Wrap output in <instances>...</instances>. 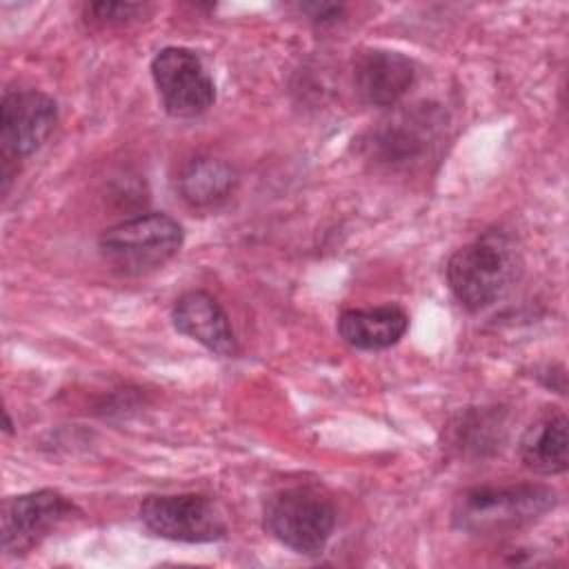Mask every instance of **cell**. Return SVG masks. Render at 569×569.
Returning <instances> with one entry per match:
<instances>
[{
    "instance_id": "5",
    "label": "cell",
    "mask_w": 569,
    "mask_h": 569,
    "mask_svg": "<svg viewBox=\"0 0 569 569\" xmlns=\"http://www.w3.org/2000/svg\"><path fill=\"white\" fill-rule=\"evenodd\" d=\"M151 76L164 111L173 118H196L216 100V84L191 49H160L151 60Z\"/></svg>"
},
{
    "instance_id": "16",
    "label": "cell",
    "mask_w": 569,
    "mask_h": 569,
    "mask_svg": "<svg viewBox=\"0 0 569 569\" xmlns=\"http://www.w3.org/2000/svg\"><path fill=\"white\" fill-rule=\"evenodd\" d=\"M142 11V4L133 2H91L87 4V16L100 24H120Z\"/></svg>"
},
{
    "instance_id": "3",
    "label": "cell",
    "mask_w": 569,
    "mask_h": 569,
    "mask_svg": "<svg viewBox=\"0 0 569 569\" xmlns=\"http://www.w3.org/2000/svg\"><path fill=\"white\" fill-rule=\"evenodd\" d=\"M182 227L167 213H142L102 231L98 247L113 271L142 276L169 262L182 247Z\"/></svg>"
},
{
    "instance_id": "2",
    "label": "cell",
    "mask_w": 569,
    "mask_h": 569,
    "mask_svg": "<svg viewBox=\"0 0 569 569\" xmlns=\"http://www.w3.org/2000/svg\"><path fill=\"white\" fill-rule=\"evenodd\" d=\"M556 507V491L547 485H482L462 491L453 505L456 529L491 536L522 529Z\"/></svg>"
},
{
    "instance_id": "4",
    "label": "cell",
    "mask_w": 569,
    "mask_h": 569,
    "mask_svg": "<svg viewBox=\"0 0 569 569\" xmlns=\"http://www.w3.org/2000/svg\"><path fill=\"white\" fill-rule=\"evenodd\" d=\"M262 525L280 545L311 556L322 551L331 538L336 527V507L313 487H284L267 498Z\"/></svg>"
},
{
    "instance_id": "14",
    "label": "cell",
    "mask_w": 569,
    "mask_h": 569,
    "mask_svg": "<svg viewBox=\"0 0 569 569\" xmlns=\"http://www.w3.org/2000/svg\"><path fill=\"white\" fill-rule=\"evenodd\" d=\"M520 460L527 469L540 476H558L569 465L567 416L553 411L536 420L520 438Z\"/></svg>"
},
{
    "instance_id": "6",
    "label": "cell",
    "mask_w": 569,
    "mask_h": 569,
    "mask_svg": "<svg viewBox=\"0 0 569 569\" xmlns=\"http://www.w3.org/2000/svg\"><path fill=\"white\" fill-rule=\"evenodd\" d=\"M142 525L176 542H216L227 536V522L213 500L200 493L149 496L140 505Z\"/></svg>"
},
{
    "instance_id": "12",
    "label": "cell",
    "mask_w": 569,
    "mask_h": 569,
    "mask_svg": "<svg viewBox=\"0 0 569 569\" xmlns=\"http://www.w3.org/2000/svg\"><path fill=\"white\" fill-rule=\"evenodd\" d=\"M409 329V316L396 305L347 309L338 316L340 338L362 351L393 347Z\"/></svg>"
},
{
    "instance_id": "7",
    "label": "cell",
    "mask_w": 569,
    "mask_h": 569,
    "mask_svg": "<svg viewBox=\"0 0 569 569\" xmlns=\"http://www.w3.org/2000/svg\"><path fill=\"white\" fill-rule=\"evenodd\" d=\"M73 513H78V507L56 489H38L4 500L2 551L7 556L31 551Z\"/></svg>"
},
{
    "instance_id": "15",
    "label": "cell",
    "mask_w": 569,
    "mask_h": 569,
    "mask_svg": "<svg viewBox=\"0 0 569 569\" xmlns=\"http://www.w3.org/2000/svg\"><path fill=\"white\" fill-rule=\"evenodd\" d=\"M502 420L496 411H469L460 416V422L453 427V445L460 451L485 453V449H493L500 440Z\"/></svg>"
},
{
    "instance_id": "8",
    "label": "cell",
    "mask_w": 569,
    "mask_h": 569,
    "mask_svg": "<svg viewBox=\"0 0 569 569\" xmlns=\"http://www.w3.org/2000/svg\"><path fill=\"white\" fill-rule=\"evenodd\" d=\"M58 122L56 102L38 89H9L0 102L2 164L31 156Z\"/></svg>"
},
{
    "instance_id": "11",
    "label": "cell",
    "mask_w": 569,
    "mask_h": 569,
    "mask_svg": "<svg viewBox=\"0 0 569 569\" xmlns=\"http://www.w3.org/2000/svg\"><path fill=\"white\" fill-rule=\"evenodd\" d=\"M171 320L182 336L200 342L211 353L224 358H233L238 353V340L229 316L211 293L200 289L182 293L173 302Z\"/></svg>"
},
{
    "instance_id": "10",
    "label": "cell",
    "mask_w": 569,
    "mask_h": 569,
    "mask_svg": "<svg viewBox=\"0 0 569 569\" xmlns=\"http://www.w3.org/2000/svg\"><path fill=\"white\" fill-rule=\"evenodd\" d=\"M416 82L411 58L389 49H365L353 60V87L362 102L393 107Z\"/></svg>"
},
{
    "instance_id": "1",
    "label": "cell",
    "mask_w": 569,
    "mask_h": 569,
    "mask_svg": "<svg viewBox=\"0 0 569 569\" xmlns=\"http://www.w3.org/2000/svg\"><path fill=\"white\" fill-rule=\"evenodd\" d=\"M520 276V253L505 231H485L447 262V282L467 311L498 302Z\"/></svg>"
},
{
    "instance_id": "9",
    "label": "cell",
    "mask_w": 569,
    "mask_h": 569,
    "mask_svg": "<svg viewBox=\"0 0 569 569\" xmlns=\"http://www.w3.org/2000/svg\"><path fill=\"white\" fill-rule=\"evenodd\" d=\"M436 122L429 111L416 109L382 122L369 138L367 149L373 162L391 169H407L420 162L433 147Z\"/></svg>"
},
{
    "instance_id": "13",
    "label": "cell",
    "mask_w": 569,
    "mask_h": 569,
    "mask_svg": "<svg viewBox=\"0 0 569 569\" xmlns=\"http://www.w3.org/2000/svg\"><path fill=\"white\" fill-rule=\"evenodd\" d=\"M238 182L236 169L213 156L187 160L176 178L178 196L193 209H213L222 204Z\"/></svg>"
},
{
    "instance_id": "17",
    "label": "cell",
    "mask_w": 569,
    "mask_h": 569,
    "mask_svg": "<svg viewBox=\"0 0 569 569\" xmlns=\"http://www.w3.org/2000/svg\"><path fill=\"white\" fill-rule=\"evenodd\" d=\"M305 11L316 20V22H333L340 13H342V7L340 4H307Z\"/></svg>"
},
{
    "instance_id": "18",
    "label": "cell",
    "mask_w": 569,
    "mask_h": 569,
    "mask_svg": "<svg viewBox=\"0 0 569 569\" xmlns=\"http://www.w3.org/2000/svg\"><path fill=\"white\" fill-rule=\"evenodd\" d=\"M4 431H7V433H11V431H13V429H11V418H9V413H7V411H4Z\"/></svg>"
}]
</instances>
